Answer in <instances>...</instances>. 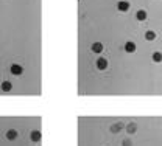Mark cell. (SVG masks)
<instances>
[{
    "instance_id": "12",
    "label": "cell",
    "mask_w": 162,
    "mask_h": 146,
    "mask_svg": "<svg viewBox=\"0 0 162 146\" xmlns=\"http://www.w3.org/2000/svg\"><path fill=\"white\" fill-rule=\"evenodd\" d=\"M126 131H128L129 134H132L134 131H136V124H134V123H131V124H128V127H126Z\"/></svg>"
},
{
    "instance_id": "14",
    "label": "cell",
    "mask_w": 162,
    "mask_h": 146,
    "mask_svg": "<svg viewBox=\"0 0 162 146\" xmlns=\"http://www.w3.org/2000/svg\"><path fill=\"white\" fill-rule=\"evenodd\" d=\"M123 146H131V143H129V140H125V141H123Z\"/></svg>"
},
{
    "instance_id": "9",
    "label": "cell",
    "mask_w": 162,
    "mask_h": 146,
    "mask_svg": "<svg viewBox=\"0 0 162 146\" xmlns=\"http://www.w3.org/2000/svg\"><path fill=\"white\" fill-rule=\"evenodd\" d=\"M11 87H13V84L10 83V81H3V83H2V90H3V92H10Z\"/></svg>"
},
{
    "instance_id": "6",
    "label": "cell",
    "mask_w": 162,
    "mask_h": 146,
    "mask_svg": "<svg viewBox=\"0 0 162 146\" xmlns=\"http://www.w3.org/2000/svg\"><path fill=\"white\" fill-rule=\"evenodd\" d=\"M125 51H126V53H134V51H136V44H134V42H126V44H125Z\"/></svg>"
},
{
    "instance_id": "3",
    "label": "cell",
    "mask_w": 162,
    "mask_h": 146,
    "mask_svg": "<svg viewBox=\"0 0 162 146\" xmlns=\"http://www.w3.org/2000/svg\"><path fill=\"white\" fill-rule=\"evenodd\" d=\"M95 64H97V68L98 70H106L107 68V61L104 58H98Z\"/></svg>"
},
{
    "instance_id": "4",
    "label": "cell",
    "mask_w": 162,
    "mask_h": 146,
    "mask_svg": "<svg viewBox=\"0 0 162 146\" xmlns=\"http://www.w3.org/2000/svg\"><path fill=\"white\" fill-rule=\"evenodd\" d=\"M30 138H31V141H41V138H42L41 131H31L30 132Z\"/></svg>"
},
{
    "instance_id": "1",
    "label": "cell",
    "mask_w": 162,
    "mask_h": 146,
    "mask_svg": "<svg viewBox=\"0 0 162 146\" xmlns=\"http://www.w3.org/2000/svg\"><path fill=\"white\" fill-rule=\"evenodd\" d=\"M10 71L14 76H20L23 73V68H22V65H19V64H13V65L10 67Z\"/></svg>"
},
{
    "instance_id": "13",
    "label": "cell",
    "mask_w": 162,
    "mask_h": 146,
    "mask_svg": "<svg viewBox=\"0 0 162 146\" xmlns=\"http://www.w3.org/2000/svg\"><path fill=\"white\" fill-rule=\"evenodd\" d=\"M120 129H122V124H120V123H119V124H114V126L111 127V131H112V132H115V131H120Z\"/></svg>"
},
{
    "instance_id": "8",
    "label": "cell",
    "mask_w": 162,
    "mask_h": 146,
    "mask_svg": "<svg viewBox=\"0 0 162 146\" xmlns=\"http://www.w3.org/2000/svg\"><path fill=\"white\" fill-rule=\"evenodd\" d=\"M136 19H137V20H140V22H142V20H145V19H147V11L139 10V11L136 13Z\"/></svg>"
},
{
    "instance_id": "10",
    "label": "cell",
    "mask_w": 162,
    "mask_h": 146,
    "mask_svg": "<svg viewBox=\"0 0 162 146\" xmlns=\"http://www.w3.org/2000/svg\"><path fill=\"white\" fill-rule=\"evenodd\" d=\"M145 39H147V41H154V39H156V33L151 31V30H148V31L145 33Z\"/></svg>"
},
{
    "instance_id": "2",
    "label": "cell",
    "mask_w": 162,
    "mask_h": 146,
    "mask_svg": "<svg viewBox=\"0 0 162 146\" xmlns=\"http://www.w3.org/2000/svg\"><path fill=\"white\" fill-rule=\"evenodd\" d=\"M117 10L119 11H128L129 10V2H126V0H120L119 3H117Z\"/></svg>"
},
{
    "instance_id": "7",
    "label": "cell",
    "mask_w": 162,
    "mask_h": 146,
    "mask_svg": "<svg viewBox=\"0 0 162 146\" xmlns=\"http://www.w3.org/2000/svg\"><path fill=\"white\" fill-rule=\"evenodd\" d=\"M91 50H92L94 53H101V51H103V44H100V42H95V44H92Z\"/></svg>"
},
{
    "instance_id": "11",
    "label": "cell",
    "mask_w": 162,
    "mask_h": 146,
    "mask_svg": "<svg viewBox=\"0 0 162 146\" xmlns=\"http://www.w3.org/2000/svg\"><path fill=\"white\" fill-rule=\"evenodd\" d=\"M153 61H154V62H160L162 61V53H159V51L153 53Z\"/></svg>"
},
{
    "instance_id": "5",
    "label": "cell",
    "mask_w": 162,
    "mask_h": 146,
    "mask_svg": "<svg viewBox=\"0 0 162 146\" xmlns=\"http://www.w3.org/2000/svg\"><path fill=\"white\" fill-rule=\"evenodd\" d=\"M17 135H19V132H17L16 129H10V131H6V138L8 140H16L17 138Z\"/></svg>"
}]
</instances>
